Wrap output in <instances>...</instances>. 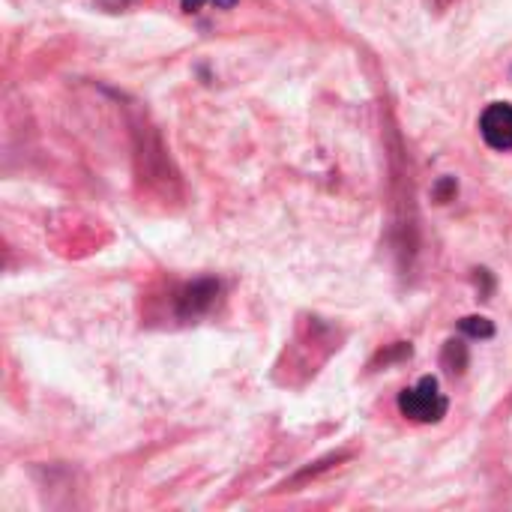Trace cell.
I'll use <instances>...</instances> for the list:
<instances>
[{
  "instance_id": "6da1fadb",
  "label": "cell",
  "mask_w": 512,
  "mask_h": 512,
  "mask_svg": "<svg viewBox=\"0 0 512 512\" xmlns=\"http://www.w3.org/2000/svg\"><path fill=\"white\" fill-rule=\"evenodd\" d=\"M447 408H450L447 396L441 393L438 378H432V375L420 378L414 387L399 393V411H402V417H408L414 423H426V426L441 423L447 417Z\"/></svg>"
},
{
  "instance_id": "7a4b0ae2",
  "label": "cell",
  "mask_w": 512,
  "mask_h": 512,
  "mask_svg": "<svg viewBox=\"0 0 512 512\" xmlns=\"http://www.w3.org/2000/svg\"><path fill=\"white\" fill-rule=\"evenodd\" d=\"M219 294H222V285L216 279H195V282L180 288V294H177V315L183 321L201 318V315H207L216 306Z\"/></svg>"
},
{
  "instance_id": "3957f363",
  "label": "cell",
  "mask_w": 512,
  "mask_h": 512,
  "mask_svg": "<svg viewBox=\"0 0 512 512\" xmlns=\"http://www.w3.org/2000/svg\"><path fill=\"white\" fill-rule=\"evenodd\" d=\"M480 135L492 150L507 153L512 150V105L510 102H492L480 117Z\"/></svg>"
},
{
  "instance_id": "277c9868",
  "label": "cell",
  "mask_w": 512,
  "mask_h": 512,
  "mask_svg": "<svg viewBox=\"0 0 512 512\" xmlns=\"http://www.w3.org/2000/svg\"><path fill=\"white\" fill-rule=\"evenodd\" d=\"M444 366H447V372H453V375H462V372H465V366H468V351H465L462 342H450V345L444 348Z\"/></svg>"
},
{
  "instance_id": "5b68a950",
  "label": "cell",
  "mask_w": 512,
  "mask_h": 512,
  "mask_svg": "<svg viewBox=\"0 0 512 512\" xmlns=\"http://www.w3.org/2000/svg\"><path fill=\"white\" fill-rule=\"evenodd\" d=\"M462 333H468V336H474V339H492V336H495V327H492V321L471 315V318L462 321Z\"/></svg>"
},
{
  "instance_id": "8992f818",
  "label": "cell",
  "mask_w": 512,
  "mask_h": 512,
  "mask_svg": "<svg viewBox=\"0 0 512 512\" xmlns=\"http://www.w3.org/2000/svg\"><path fill=\"white\" fill-rule=\"evenodd\" d=\"M450 195H456V183H453V180H441V183H438V198L447 201Z\"/></svg>"
},
{
  "instance_id": "52a82bcc",
  "label": "cell",
  "mask_w": 512,
  "mask_h": 512,
  "mask_svg": "<svg viewBox=\"0 0 512 512\" xmlns=\"http://www.w3.org/2000/svg\"><path fill=\"white\" fill-rule=\"evenodd\" d=\"M105 9H126V6H132L135 0H99Z\"/></svg>"
},
{
  "instance_id": "ba28073f",
  "label": "cell",
  "mask_w": 512,
  "mask_h": 512,
  "mask_svg": "<svg viewBox=\"0 0 512 512\" xmlns=\"http://www.w3.org/2000/svg\"><path fill=\"white\" fill-rule=\"evenodd\" d=\"M177 3H180V6H183L186 12H198V9H201V6H204L207 0H177Z\"/></svg>"
},
{
  "instance_id": "9c48e42d",
  "label": "cell",
  "mask_w": 512,
  "mask_h": 512,
  "mask_svg": "<svg viewBox=\"0 0 512 512\" xmlns=\"http://www.w3.org/2000/svg\"><path fill=\"white\" fill-rule=\"evenodd\" d=\"M435 3H438V6H447V3H450V0H435Z\"/></svg>"
}]
</instances>
